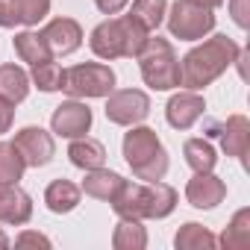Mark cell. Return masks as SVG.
<instances>
[{
	"label": "cell",
	"mask_w": 250,
	"mask_h": 250,
	"mask_svg": "<svg viewBox=\"0 0 250 250\" xmlns=\"http://www.w3.org/2000/svg\"><path fill=\"white\" fill-rule=\"evenodd\" d=\"M238 44L229 36H212L203 44L191 47L183 62H180V85H186L188 91H200L209 83H215L227 68L235 65L238 56Z\"/></svg>",
	"instance_id": "cell-1"
},
{
	"label": "cell",
	"mask_w": 250,
	"mask_h": 250,
	"mask_svg": "<svg viewBox=\"0 0 250 250\" xmlns=\"http://www.w3.org/2000/svg\"><path fill=\"white\" fill-rule=\"evenodd\" d=\"M109 203L118 218L162 221L177 209V191L162 180H156V183H130L127 180Z\"/></svg>",
	"instance_id": "cell-2"
},
{
	"label": "cell",
	"mask_w": 250,
	"mask_h": 250,
	"mask_svg": "<svg viewBox=\"0 0 250 250\" xmlns=\"http://www.w3.org/2000/svg\"><path fill=\"white\" fill-rule=\"evenodd\" d=\"M147 30L133 18V15H115L91 30V53L103 62L112 59H136L142 44L147 42Z\"/></svg>",
	"instance_id": "cell-3"
},
{
	"label": "cell",
	"mask_w": 250,
	"mask_h": 250,
	"mask_svg": "<svg viewBox=\"0 0 250 250\" xmlns=\"http://www.w3.org/2000/svg\"><path fill=\"white\" fill-rule=\"evenodd\" d=\"M124 159H127L130 171L142 183H156L168 174V150L159 142L156 130L150 127H130V133H124Z\"/></svg>",
	"instance_id": "cell-4"
},
{
	"label": "cell",
	"mask_w": 250,
	"mask_h": 250,
	"mask_svg": "<svg viewBox=\"0 0 250 250\" xmlns=\"http://www.w3.org/2000/svg\"><path fill=\"white\" fill-rule=\"evenodd\" d=\"M136 59H139V71H142L145 85H150L153 91H171L180 85V59H177L168 39L147 36V42L142 44Z\"/></svg>",
	"instance_id": "cell-5"
},
{
	"label": "cell",
	"mask_w": 250,
	"mask_h": 250,
	"mask_svg": "<svg viewBox=\"0 0 250 250\" xmlns=\"http://www.w3.org/2000/svg\"><path fill=\"white\" fill-rule=\"evenodd\" d=\"M165 18H168V33L180 42H197V39H206L215 30V9L197 6L191 0H177V3H171Z\"/></svg>",
	"instance_id": "cell-6"
},
{
	"label": "cell",
	"mask_w": 250,
	"mask_h": 250,
	"mask_svg": "<svg viewBox=\"0 0 250 250\" xmlns=\"http://www.w3.org/2000/svg\"><path fill=\"white\" fill-rule=\"evenodd\" d=\"M62 91H68L71 97H106L109 91H115V71L103 62H85V65H74L65 71V85Z\"/></svg>",
	"instance_id": "cell-7"
},
{
	"label": "cell",
	"mask_w": 250,
	"mask_h": 250,
	"mask_svg": "<svg viewBox=\"0 0 250 250\" xmlns=\"http://www.w3.org/2000/svg\"><path fill=\"white\" fill-rule=\"evenodd\" d=\"M150 115V97L139 88H121L106 94V118L118 127H136Z\"/></svg>",
	"instance_id": "cell-8"
},
{
	"label": "cell",
	"mask_w": 250,
	"mask_h": 250,
	"mask_svg": "<svg viewBox=\"0 0 250 250\" xmlns=\"http://www.w3.org/2000/svg\"><path fill=\"white\" fill-rule=\"evenodd\" d=\"M91 121H94L91 109L74 97V100H65V103H59L53 109L50 130L56 136H62V139H80V136H85L91 130Z\"/></svg>",
	"instance_id": "cell-9"
},
{
	"label": "cell",
	"mask_w": 250,
	"mask_h": 250,
	"mask_svg": "<svg viewBox=\"0 0 250 250\" xmlns=\"http://www.w3.org/2000/svg\"><path fill=\"white\" fill-rule=\"evenodd\" d=\"M18 153L24 156L27 168H44L50 165V159L56 156V142L47 130L42 127H24L21 133H15V142Z\"/></svg>",
	"instance_id": "cell-10"
},
{
	"label": "cell",
	"mask_w": 250,
	"mask_h": 250,
	"mask_svg": "<svg viewBox=\"0 0 250 250\" xmlns=\"http://www.w3.org/2000/svg\"><path fill=\"white\" fill-rule=\"evenodd\" d=\"M42 39L53 56H71L83 44V27L74 18H53L42 30Z\"/></svg>",
	"instance_id": "cell-11"
},
{
	"label": "cell",
	"mask_w": 250,
	"mask_h": 250,
	"mask_svg": "<svg viewBox=\"0 0 250 250\" xmlns=\"http://www.w3.org/2000/svg\"><path fill=\"white\" fill-rule=\"evenodd\" d=\"M33 218V197L18 183H0V224L24 227Z\"/></svg>",
	"instance_id": "cell-12"
},
{
	"label": "cell",
	"mask_w": 250,
	"mask_h": 250,
	"mask_svg": "<svg viewBox=\"0 0 250 250\" xmlns=\"http://www.w3.org/2000/svg\"><path fill=\"white\" fill-rule=\"evenodd\" d=\"M203 109H206V103H203V97L197 94V91H180V94H174L171 100H168V106H165V118H168V124L174 130H191L194 124L203 118Z\"/></svg>",
	"instance_id": "cell-13"
},
{
	"label": "cell",
	"mask_w": 250,
	"mask_h": 250,
	"mask_svg": "<svg viewBox=\"0 0 250 250\" xmlns=\"http://www.w3.org/2000/svg\"><path fill=\"white\" fill-rule=\"evenodd\" d=\"M227 197V186L224 180H218L212 171L206 174H194L186 186V200L194 206V209H215L218 203H224Z\"/></svg>",
	"instance_id": "cell-14"
},
{
	"label": "cell",
	"mask_w": 250,
	"mask_h": 250,
	"mask_svg": "<svg viewBox=\"0 0 250 250\" xmlns=\"http://www.w3.org/2000/svg\"><path fill=\"white\" fill-rule=\"evenodd\" d=\"M218 139H221V150L244 165L250 147V121L244 115H229L227 124L218 127Z\"/></svg>",
	"instance_id": "cell-15"
},
{
	"label": "cell",
	"mask_w": 250,
	"mask_h": 250,
	"mask_svg": "<svg viewBox=\"0 0 250 250\" xmlns=\"http://www.w3.org/2000/svg\"><path fill=\"white\" fill-rule=\"evenodd\" d=\"M127 183L121 174H115V171H109V168H94V171H85V180H83V191L88 194V197H94V200H112L118 191H121V186Z\"/></svg>",
	"instance_id": "cell-16"
},
{
	"label": "cell",
	"mask_w": 250,
	"mask_h": 250,
	"mask_svg": "<svg viewBox=\"0 0 250 250\" xmlns=\"http://www.w3.org/2000/svg\"><path fill=\"white\" fill-rule=\"evenodd\" d=\"M68 159H71V165L80 168V171H94V168H103V162H106V147H103L97 139L80 136V139H71Z\"/></svg>",
	"instance_id": "cell-17"
},
{
	"label": "cell",
	"mask_w": 250,
	"mask_h": 250,
	"mask_svg": "<svg viewBox=\"0 0 250 250\" xmlns=\"http://www.w3.org/2000/svg\"><path fill=\"white\" fill-rule=\"evenodd\" d=\"M80 197H83V188L71 180H53L47 188H44V203L50 212L56 215H68L80 206Z\"/></svg>",
	"instance_id": "cell-18"
},
{
	"label": "cell",
	"mask_w": 250,
	"mask_h": 250,
	"mask_svg": "<svg viewBox=\"0 0 250 250\" xmlns=\"http://www.w3.org/2000/svg\"><path fill=\"white\" fill-rule=\"evenodd\" d=\"M30 94V74L18 65H0V100L9 106L24 103Z\"/></svg>",
	"instance_id": "cell-19"
},
{
	"label": "cell",
	"mask_w": 250,
	"mask_h": 250,
	"mask_svg": "<svg viewBox=\"0 0 250 250\" xmlns=\"http://www.w3.org/2000/svg\"><path fill=\"white\" fill-rule=\"evenodd\" d=\"M112 247L115 250H145L147 247V229L136 218H118L115 232H112Z\"/></svg>",
	"instance_id": "cell-20"
},
{
	"label": "cell",
	"mask_w": 250,
	"mask_h": 250,
	"mask_svg": "<svg viewBox=\"0 0 250 250\" xmlns=\"http://www.w3.org/2000/svg\"><path fill=\"white\" fill-rule=\"evenodd\" d=\"M12 44H15V53L21 56V62H27V65H39V62L53 59V53L47 50V44H44L42 33L24 30V33H18V36L12 39Z\"/></svg>",
	"instance_id": "cell-21"
},
{
	"label": "cell",
	"mask_w": 250,
	"mask_h": 250,
	"mask_svg": "<svg viewBox=\"0 0 250 250\" xmlns=\"http://www.w3.org/2000/svg\"><path fill=\"white\" fill-rule=\"evenodd\" d=\"M174 247H177V250H212V247H218V238H215L203 224L188 221V224H183V227L177 229Z\"/></svg>",
	"instance_id": "cell-22"
},
{
	"label": "cell",
	"mask_w": 250,
	"mask_h": 250,
	"mask_svg": "<svg viewBox=\"0 0 250 250\" xmlns=\"http://www.w3.org/2000/svg\"><path fill=\"white\" fill-rule=\"evenodd\" d=\"M221 247L227 250H247L250 247V209H238L229 221V227L218 238Z\"/></svg>",
	"instance_id": "cell-23"
},
{
	"label": "cell",
	"mask_w": 250,
	"mask_h": 250,
	"mask_svg": "<svg viewBox=\"0 0 250 250\" xmlns=\"http://www.w3.org/2000/svg\"><path fill=\"white\" fill-rule=\"evenodd\" d=\"M183 153H186V162H188V168L194 174H206L218 162V153H215V147L206 139H188L183 145Z\"/></svg>",
	"instance_id": "cell-24"
},
{
	"label": "cell",
	"mask_w": 250,
	"mask_h": 250,
	"mask_svg": "<svg viewBox=\"0 0 250 250\" xmlns=\"http://www.w3.org/2000/svg\"><path fill=\"white\" fill-rule=\"evenodd\" d=\"M30 83L39 91H62V85H65V68L59 62H53V59L39 62V65H33Z\"/></svg>",
	"instance_id": "cell-25"
},
{
	"label": "cell",
	"mask_w": 250,
	"mask_h": 250,
	"mask_svg": "<svg viewBox=\"0 0 250 250\" xmlns=\"http://www.w3.org/2000/svg\"><path fill=\"white\" fill-rule=\"evenodd\" d=\"M165 12H168V0H133V9H130V15L147 33L159 30V24L165 21Z\"/></svg>",
	"instance_id": "cell-26"
},
{
	"label": "cell",
	"mask_w": 250,
	"mask_h": 250,
	"mask_svg": "<svg viewBox=\"0 0 250 250\" xmlns=\"http://www.w3.org/2000/svg\"><path fill=\"white\" fill-rule=\"evenodd\" d=\"M27 171L24 156L12 142H0V183H18Z\"/></svg>",
	"instance_id": "cell-27"
},
{
	"label": "cell",
	"mask_w": 250,
	"mask_h": 250,
	"mask_svg": "<svg viewBox=\"0 0 250 250\" xmlns=\"http://www.w3.org/2000/svg\"><path fill=\"white\" fill-rule=\"evenodd\" d=\"M18 12H21V24L36 27L39 21L47 18V12H50V0H18Z\"/></svg>",
	"instance_id": "cell-28"
},
{
	"label": "cell",
	"mask_w": 250,
	"mask_h": 250,
	"mask_svg": "<svg viewBox=\"0 0 250 250\" xmlns=\"http://www.w3.org/2000/svg\"><path fill=\"white\" fill-rule=\"evenodd\" d=\"M15 24H21L18 0H0V27H3V30H12Z\"/></svg>",
	"instance_id": "cell-29"
},
{
	"label": "cell",
	"mask_w": 250,
	"mask_h": 250,
	"mask_svg": "<svg viewBox=\"0 0 250 250\" xmlns=\"http://www.w3.org/2000/svg\"><path fill=\"white\" fill-rule=\"evenodd\" d=\"M229 15L241 30H247L250 27V0H229Z\"/></svg>",
	"instance_id": "cell-30"
},
{
	"label": "cell",
	"mask_w": 250,
	"mask_h": 250,
	"mask_svg": "<svg viewBox=\"0 0 250 250\" xmlns=\"http://www.w3.org/2000/svg\"><path fill=\"white\" fill-rule=\"evenodd\" d=\"M15 247H50V238L42 235V232L27 229V232H21V235L15 238Z\"/></svg>",
	"instance_id": "cell-31"
},
{
	"label": "cell",
	"mask_w": 250,
	"mask_h": 250,
	"mask_svg": "<svg viewBox=\"0 0 250 250\" xmlns=\"http://www.w3.org/2000/svg\"><path fill=\"white\" fill-rule=\"evenodd\" d=\"M12 121H15V109H12L6 100H0V136H3V133H9Z\"/></svg>",
	"instance_id": "cell-32"
},
{
	"label": "cell",
	"mask_w": 250,
	"mask_h": 250,
	"mask_svg": "<svg viewBox=\"0 0 250 250\" xmlns=\"http://www.w3.org/2000/svg\"><path fill=\"white\" fill-rule=\"evenodd\" d=\"M127 3H130V0H94V6H97L103 15H118Z\"/></svg>",
	"instance_id": "cell-33"
},
{
	"label": "cell",
	"mask_w": 250,
	"mask_h": 250,
	"mask_svg": "<svg viewBox=\"0 0 250 250\" xmlns=\"http://www.w3.org/2000/svg\"><path fill=\"white\" fill-rule=\"evenodd\" d=\"M191 3L206 6V9H218V6H224V0H191Z\"/></svg>",
	"instance_id": "cell-34"
},
{
	"label": "cell",
	"mask_w": 250,
	"mask_h": 250,
	"mask_svg": "<svg viewBox=\"0 0 250 250\" xmlns=\"http://www.w3.org/2000/svg\"><path fill=\"white\" fill-rule=\"evenodd\" d=\"M6 247H9V238H6L3 229H0V250H6Z\"/></svg>",
	"instance_id": "cell-35"
}]
</instances>
